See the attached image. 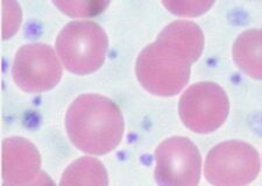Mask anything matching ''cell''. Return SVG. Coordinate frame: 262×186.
I'll use <instances>...</instances> for the list:
<instances>
[{
	"instance_id": "obj_5",
	"label": "cell",
	"mask_w": 262,
	"mask_h": 186,
	"mask_svg": "<svg viewBox=\"0 0 262 186\" xmlns=\"http://www.w3.org/2000/svg\"><path fill=\"white\" fill-rule=\"evenodd\" d=\"M230 111L226 92L212 82H201L182 95L179 104L181 120L190 130L208 134L225 122Z\"/></svg>"
},
{
	"instance_id": "obj_11",
	"label": "cell",
	"mask_w": 262,
	"mask_h": 186,
	"mask_svg": "<svg viewBox=\"0 0 262 186\" xmlns=\"http://www.w3.org/2000/svg\"><path fill=\"white\" fill-rule=\"evenodd\" d=\"M66 13L74 16H86L99 13L107 3L103 2H54Z\"/></svg>"
},
{
	"instance_id": "obj_1",
	"label": "cell",
	"mask_w": 262,
	"mask_h": 186,
	"mask_svg": "<svg viewBox=\"0 0 262 186\" xmlns=\"http://www.w3.org/2000/svg\"><path fill=\"white\" fill-rule=\"evenodd\" d=\"M204 36L197 24L174 21L139 55L135 73L141 85L155 96H176L190 79L191 64L200 58Z\"/></svg>"
},
{
	"instance_id": "obj_2",
	"label": "cell",
	"mask_w": 262,
	"mask_h": 186,
	"mask_svg": "<svg viewBox=\"0 0 262 186\" xmlns=\"http://www.w3.org/2000/svg\"><path fill=\"white\" fill-rule=\"evenodd\" d=\"M66 128L78 149L104 155L115 150L120 143L124 118L120 108L106 97L82 95L68 108Z\"/></svg>"
},
{
	"instance_id": "obj_3",
	"label": "cell",
	"mask_w": 262,
	"mask_h": 186,
	"mask_svg": "<svg viewBox=\"0 0 262 186\" xmlns=\"http://www.w3.org/2000/svg\"><path fill=\"white\" fill-rule=\"evenodd\" d=\"M107 46L106 33L91 20L71 21L56 40V49L63 64L77 75H88L99 69L105 61Z\"/></svg>"
},
{
	"instance_id": "obj_7",
	"label": "cell",
	"mask_w": 262,
	"mask_h": 186,
	"mask_svg": "<svg viewBox=\"0 0 262 186\" xmlns=\"http://www.w3.org/2000/svg\"><path fill=\"white\" fill-rule=\"evenodd\" d=\"M12 75L21 90L39 93L50 90L60 82L62 66L52 46L29 43L16 52Z\"/></svg>"
},
{
	"instance_id": "obj_9",
	"label": "cell",
	"mask_w": 262,
	"mask_h": 186,
	"mask_svg": "<svg viewBox=\"0 0 262 186\" xmlns=\"http://www.w3.org/2000/svg\"><path fill=\"white\" fill-rule=\"evenodd\" d=\"M235 64L249 77L262 79V29L240 34L232 49Z\"/></svg>"
},
{
	"instance_id": "obj_13",
	"label": "cell",
	"mask_w": 262,
	"mask_h": 186,
	"mask_svg": "<svg viewBox=\"0 0 262 186\" xmlns=\"http://www.w3.org/2000/svg\"><path fill=\"white\" fill-rule=\"evenodd\" d=\"M21 21L20 7L14 2H3V36L4 39L13 35L18 31Z\"/></svg>"
},
{
	"instance_id": "obj_12",
	"label": "cell",
	"mask_w": 262,
	"mask_h": 186,
	"mask_svg": "<svg viewBox=\"0 0 262 186\" xmlns=\"http://www.w3.org/2000/svg\"><path fill=\"white\" fill-rule=\"evenodd\" d=\"M163 5L174 14L182 16H195L204 13L213 5V2H163Z\"/></svg>"
},
{
	"instance_id": "obj_8",
	"label": "cell",
	"mask_w": 262,
	"mask_h": 186,
	"mask_svg": "<svg viewBox=\"0 0 262 186\" xmlns=\"http://www.w3.org/2000/svg\"><path fill=\"white\" fill-rule=\"evenodd\" d=\"M41 157L36 147L24 137L3 142V177L5 183L26 184L40 173Z\"/></svg>"
},
{
	"instance_id": "obj_10",
	"label": "cell",
	"mask_w": 262,
	"mask_h": 186,
	"mask_svg": "<svg viewBox=\"0 0 262 186\" xmlns=\"http://www.w3.org/2000/svg\"><path fill=\"white\" fill-rule=\"evenodd\" d=\"M60 186H108L104 164L94 157H81L66 169Z\"/></svg>"
},
{
	"instance_id": "obj_6",
	"label": "cell",
	"mask_w": 262,
	"mask_h": 186,
	"mask_svg": "<svg viewBox=\"0 0 262 186\" xmlns=\"http://www.w3.org/2000/svg\"><path fill=\"white\" fill-rule=\"evenodd\" d=\"M155 179L159 186H197L202 157L198 148L183 136L164 140L155 151Z\"/></svg>"
},
{
	"instance_id": "obj_14",
	"label": "cell",
	"mask_w": 262,
	"mask_h": 186,
	"mask_svg": "<svg viewBox=\"0 0 262 186\" xmlns=\"http://www.w3.org/2000/svg\"><path fill=\"white\" fill-rule=\"evenodd\" d=\"M3 186H56V185H55L53 179L50 178V177L47 175V173L43 172V171H40L39 175H37L33 180L29 181V183L21 184V185L4 183Z\"/></svg>"
},
{
	"instance_id": "obj_4",
	"label": "cell",
	"mask_w": 262,
	"mask_h": 186,
	"mask_svg": "<svg viewBox=\"0 0 262 186\" xmlns=\"http://www.w3.org/2000/svg\"><path fill=\"white\" fill-rule=\"evenodd\" d=\"M260 156L243 141L219 143L206 157L205 177L213 186H244L256 178Z\"/></svg>"
}]
</instances>
